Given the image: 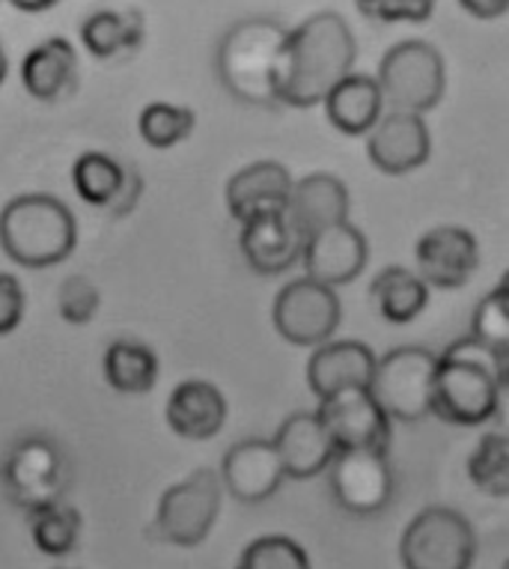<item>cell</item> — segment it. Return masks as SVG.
I'll return each mask as SVG.
<instances>
[{
    "label": "cell",
    "mask_w": 509,
    "mask_h": 569,
    "mask_svg": "<svg viewBox=\"0 0 509 569\" xmlns=\"http://www.w3.org/2000/svg\"><path fill=\"white\" fill-rule=\"evenodd\" d=\"M328 480L333 501L355 516L381 513L397 486L388 453L379 450H337Z\"/></svg>",
    "instance_id": "cell-11"
},
{
    "label": "cell",
    "mask_w": 509,
    "mask_h": 569,
    "mask_svg": "<svg viewBox=\"0 0 509 569\" xmlns=\"http://www.w3.org/2000/svg\"><path fill=\"white\" fill-rule=\"evenodd\" d=\"M223 483L212 468H197L182 483L170 486L156 513V533L170 546L194 549L209 537L221 513Z\"/></svg>",
    "instance_id": "cell-9"
},
{
    "label": "cell",
    "mask_w": 509,
    "mask_h": 569,
    "mask_svg": "<svg viewBox=\"0 0 509 569\" xmlns=\"http://www.w3.org/2000/svg\"><path fill=\"white\" fill-rule=\"evenodd\" d=\"M500 287H507V290H509V269L503 271V278H500Z\"/></svg>",
    "instance_id": "cell-43"
},
{
    "label": "cell",
    "mask_w": 509,
    "mask_h": 569,
    "mask_svg": "<svg viewBox=\"0 0 509 569\" xmlns=\"http://www.w3.org/2000/svg\"><path fill=\"white\" fill-rule=\"evenodd\" d=\"M289 30L275 19L236 21L218 46V78L248 104H278V69Z\"/></svg>",
    "instance_id": "cell-3"
},
{
    "label": "cell",
    "mask_w": 509,
    "mask_h": 569,
    "mask_svg": "<svg viewBox=\"0 0 509 569\" xmlns=\"http://www.w3.org/2000/svg\"><path fill=\"white\" fill-rule=\"evenodd\" d=\"M429 152H432V138H429L423 117L417 113H381V120L367 138V156L376 170L388 177H402V173L423 168Z\"/></svg>",
    "instance_id": "cell-15"
},
{
    "label": "cell",
    "mask_w": 509,
    "mask_h": 569,
    "mask_svg": "<svg viewBox=\"0 0 509 569\" xmlns=\"http://www.w3.org/2000/svg\"><path fill=\"white\" fill-rule=\"evenodd\" d=\"M316 415L325 423L337 450H379V453L390 450V439H393L390 418L376 402L370 388H349L328 400H319Z\"/></svg>",
    "instance_id": "cell-12"
},
{
    "label": "cell",
    "mask_w": 509,
    "mask_h": 569,
    "mask_svg": "<svg viewBox=\"0 0 509 569\" xmlns=\"http://www.w3.org/2000/svg\"><path fill=\"white\" fill-rule=\"evenodd\" d=\"M417 274L436 290H462L480 266L477 236L465 227H436L415 244Z\"/></svg>",
    "instance_id": "cell-13"
},
{
    "label": "cell",
    "mask_w": 509,
    "mask_h": 569,
    "mask_svg": "<svg viewBox=\"0 0 509 569\" xmlns=\"http://www.w3.org/2000/svg\"><path fill=\"white\" fill-rule=\"evenodd\" d=\"M126 182V164L108 152H83L72 168V186L83 203L111 209Z\"/></svg>",
    "instance_id": "cell-28"
},
{
    "label": "cell",
    "mask_w": 509,
    "mask_h": 569,
    "mask_svg": "<svg viewBox=\"0 0 509 569\" xmlns=\"http://www.w3.org/2000/svg\"><path fill=\"white\" fill-rule=\"evenodd\" d=\"M292 177L280 161H253L227 182V209L236 221H250L269 212H287Z\"/></svg>",
    "instance_id": "cell-19"
},
{
    "label": "cell",
    "mask_w": 509,
    "mask_h": 569,
    "mask_svg": "<svg viewBox=\"0 0 509 569\" xmlns=\"http://www.w3.org/2000/svg\"><path fill=\"white\" fill-rule=\"evenodd\" d=\"M438 355L423 346H397L381 355L372 373L370 393L390 420H423L432 415Z\"/></svg>",
    "instance_id": "cell-8"
},
{
    "label": "cell",
    "mask_w": 509,
    "mask_h": 569,
    "mask_svg": "<svg viewBox=\"0 0 509 569\" xmlns=\"http://www.w3.org/2000/svg\"><path fill=\"white\" fill-rule=\"evenodd\" d=\"M503 379H509V352L500 355V382H503Z\"/></svg>",
    "instance_id": "cell-41"
},
{
    "label": "cell",
    "mask_w": 509,
    "mask_h": 569,
    "mask_svg": "<svg viewBox=\"0 0 509 569\" xmlns=\"http://www.w3.org/2000/svg\"><path fill=\"white\" fill-rule=\"evenodd\" d=\"M239 248L244 260L260 274H280L292 269L305 253V236L289 221L287 212H269L241 224Z\"/></svg>",
    "instance_id": "cell-20"
},
{
    "label": "cell",
    "mask_w": 509,
    "mask_h": 569,
    "mask_svg": "<svg viewBox=\"0 0 509 569\" xmlns=\"http://www.w3.org/2000/svg\"><path fill=\"white\" fill-rule=\"evenodd\" d=\"M197 117L191 108H179V104L152 102L147 104L138 117L140 138L147 140L152 150H170L194 131Z\"/></svg>",
    "instance_id": "cell-31"
},
{
    "label": "cell",
    "mask_w": 509,
    "mask_h": 569,
    "mask_svg": "<svg viewBox=\"0 0 509 569\" xmlns=\"http://www.w3.org/2000/svg\"><path fill=\"white\" fill-rule=\"evenodd\" d=\"M468 477L480 492L509 498V432H486L468 457Z\"/></svg>",
    "instance_id": "cell-30"
},
{
    "label": "cell",
    "mask_w": 509,
    "mask_h": 569,
    "mask_svg": "<svg viewBox=\"0 0 509 569\" xmlns=\"http://www.w3.org/2000/svg\"><path fill=\"white\" fill-rule=\"evenodd\" d=\"M236 569H313L301 542L283 533H269L241 551Z\"/></svg>",
    "instance_id": "cell-32"
},
{
    "label": "cell",
    "mask_w": 509,
    "mask_h": 569,
    "mask_svg": "<svg viewBox=\"0 0 509 569\" xmlns=\"http://www.w3.org/2000/svg\"><path fill=\"white\" fill-rule=\"evenodd\" d=\"M78 244V224L69 206L51 194H21L0 212V248L24 269L63 262Z\"/></svg>",
    "instance_id": "cell-4"
},
{
    "label": "cell",
    "mask_w": 509,
    "mask_h": 569,
    "mask_svg": "<svg viewBox=\"0 0 509 569\" xmlns=\"http://www.w3.org/2000/svg\"><path fill=\"white\" fill-rule=\"evenodd\" d=\"M24 290H21V283L16 274H7V271H0V337L12 335L16 328L21 326V319H24Z\"/></svg>",
    "instance_id": "cell-36"
},
{
    "label": "cell",
    "mask_w": 509,
    "mask_h": 569,
    "mask_svg": "<svg viewBox=\"0 0 509 569\" xmlns=\"http://www.w3.org/2000/svg\"><path fill=\"white\" fill-rule=\"evenodd\" d=\"M140 197H143V177H140L138 170L126 164V182H122L120 197L113 200V206L108 209L113 218H126L131 216V209L140 203Z\"/></svg>",
    "instance_id": "cell-37"
},
{
    "label": "cell",
    "mask_w": 509,
    "mask_h": 569,
    "mask_svg": "<svg viewBox=\"0 0 509 569\" xmlns=\"http://www.w3.org/2000/svg\"><path fill=\"white\" fill-rule=\"evenodd\" d=\"M379 358L361 340H328L307 361V382L319 400L349 388H370Z\"/></svg>",
    "instance_id": "cell-17"
},
{
    "label": "cell",
    "mask_w": 509,
    "mask_h": 569,
    "mask_svg": "<svg viewBox=\"0 0 509 569\" xmlns=\"http://www.w3.org/2000/svg\"><path fill=\"white\" fill-rule=\"evenodd\" d=\"M104 379L120 393L152 391L158 382V355L140 340L120 337L104 349Z\"/></svg>",
    "instance_id": "cell-26"
},
{
    "label": "cell",
    "mask_w": 509,
    "mask_h": 569,
    "mask_svg": "<svg viewBox=\"0 0 509 569\" xmlns=\"http://www.w3.org/2000/svg\"><path fill=\"white\" fill-rule=\"evenodd\" d=\"M30 516V533L42 555L60 558L78 546L81 537V513L69 501H54V505L39 507Z\"/></svg>",
    "instance_id": "cell-29"
},
{
    "label": "cell",
    "mask_w": 509,
    "mask_h": 569,
    "mask_svg": "<svg viewBox=\"0 0 509 569\" xmlns=\"http://www.w3.org/2000/svg\"><path fill=\"white\" fill-rule=\"evenodd\" d=\"M500 388V355L471 335L438 355L432 415L456 427H482L495 418Z\"/></svg>",
    "instance_id": "cell-2"
},
{
    "label": "cell",
    "mask_w": 509,
    "mask_h": 569,
    "mask_svg": "<svg viewBox=\"0 0 509 569\" xmlns=\"http://www.w3.org/2000/svg\"><path fill=\"white\" fill-rule=\"evenodd\" d=\"M363 19L379 21V24H420L436 10V0H355Z\"/></svg>",
    "instance_id": "cell-35"
},
{
    "label": "cell",
    "mask_w": 509,
    "mask_h": 569,
    "mask_svg": "<svg viewBox=\"0 0 509 569\" xmlns=\"http://www.w3.org/2000/svg\"><path fill=\"white\" fill-rule=\"evenodd\" d=\"M503 569H509V558H507V560H503Z\"/></svg>",
    "instance_id": "cell-44"
},
{
    "label": "cell",
    "mask_w": 509,
    "mask_h": 569,
    "mask_svg": "<svg viewBox=\"0 0 509 569\" xmlns=\"http://www.w3.org/2000/svg\"><path fill=\"white\" fill-rule=\"evenodd\" d=\"M99 287L87 274H69V278L60 283V292H57V308H60V317L72 326H87L90 319L99 313Z\"/></svg>",
    "instance_id": "cell-34"
},
{
    "label": "cell",
    "mask_w": 509,
    "mask_h": 569,
    "mask_svg": "<svg viewBox=\"0 0 509 569\" xmlns=\"http://www.w3.org/2000/svg\"><path fill=\"white\" fill-rule=\"evenodd\" d=\"M340 317H343V308H340L337 290L310 278L289 280L271 308L278 335L292 346L328 343L340 328Z\"/></svg>",
    "instance_id": "cell-10"
},
{
    "label": "cell",
    "mask_w": 509,
    "mask_h": 569,
    "mask_svg": "<svg viewBox=\"0 0 509 569\" xmlns=\"http://www.w3.org/2000/svg\"><path fill=\"white\" fill-rule=\"evenodd\" d=\"M78 81V54L69 39L51 37L30 48L21 63V84L37 102H60Z\"/></svg>",
    "instance_id": "cell-23"
},
{
    "label": "cell",
    "mask_w": 509,
    "mask_h": 569,
    "mask_svg": "<svg viewBox=\"0 0 509 569\" xmlns=\"http://www.w3.org/2000/svg\"><path fill=\"white\" fill-rule=\"evenodd\" d=\"M167 427L179 439L206 441L214 439L227 423V400L212 382L188 379L179 382L167 400Z\"/></svg>",
    "instance_id": "cell-22"
},
{
    "label": "cell",
    "mask_w": 509,
    "mask_h": 569,
    "mask_svg": "<svg viewBox=\"0 0 509 569\" xmlns=\"http://www.w3.org/2000/svg\"><path fill=\"white\" fill-rule=\"evenodd\" d=\"M287 480L275 441L244 439L227 450L221 466L223 489L241 505H262Z\"/></svg>",
    "instance_id": "cell-16"
},
{
    "label": "cell",
    "mask_w": 509,
    "mask_h": 569,
    "mask_svg": "<svg viewBox=\"0 0 509 569\" xmlns=\"http://www.w3.org/2000/svg\"><path fill=\"white\" fill-rule=\"evenodd\" d=\"M399 558L406 569H471L477 533L453 507H427L408 522Z\"/></svg>",
    "instance_id": "cell-7"
},
{
    "label": "cell",
    "mask_w": 509,
    "mask_h": 569,
    "mask_svg": "<svg viewBox=\"0 0 509 569\" xmlns=\"http://www.w3.org/2000/svg\"><path fill=\"white\" fill-rule=\"evenodd\" d=\"M358 46L343 16L316 12L305 24L289 30L278 69V104L313 108L328 99L333 87L352 76Z\"/></svg>",
    "instance_id": "cell-1"
},
{
    "label": "cell",
    "mask_w": 509,
    "mask_h": 569,
    "mask_svg": "<svg viewBox=\"0 0 509 569\" xmlns=\"http://www.w3.org/2000/svg\"><path fill=\"white\" fill-rule=\"evenodd\" d=\"M379 87L390 111L427 113L432 111L447 90L445 57L423 39H406L381 57Z\"/></svg>",
    "instance_id": "cell-6"
},
{
    "label": "cell",
    "mask_w": 509,
    "mask_h": 569,
    "mask_svg": "<svg viewBox=\"0 0 509 569\" xmlns=\"http://www.w3.org/2000/svg\"><path fill=\"white\" fill-rule=\"evenodd\" d=\"M287 216L307 242L319 230L349 221V188L331 173H310L292 186Z\"/></svg>",
    "instance_id": "cell-21"
},
{
    "label": "cell",
    "mask_w": 509,
    "mask_h": 569,
    "mask_svg": "<svg viewBox=\"0 0 509 569\" xmlns=\"http://www.w3.org/2000/svg\"><path fill=\"white\" fill-rule=\"evenodd\" d=\"M471 337L489 346L498 355L509 352V290L495 287L489 296H482L471 319Z\"/></svg>",
    "instance_id": "cell-33"
},
{
    "label": "cell",
    "mask_w": 509,
    "mask_h": 569,
    "mask_svg": "<svg viewBox=\"0 0 509 569\" xmlns=\"http://www.w3.org/2000/svg\"><path fill=\"white\" fill-rule=\"evenodd\" d=\"M147 24L138 10H99L81 24V42L93 57H113L143 42Z\"/></svg>",
    "instance_id": "cell-27"
},
{
    "label": "cell",
    "mask_w": 509,
    "mask_h": 569,
    "mask_svg": "<svg viewBox=\"0 0 509 569\" xmlns=\"http://www.w3.org/2000/svg\"><path fill=\"white\" fill-rule=\"evenodd\" d=\"M57 569H66V567H57Z\"/></svg>",
    "instance_id": "cell-45"
},
{
    "label": "cell",
    "mask_w": 509,
    "mask_h": 569,
    "mask_svg": "<svg viewBox=\"0 0 509 569\" xmlns=\"http://www.w3.org/2000/svg\"><path fill=\"white\" fill-rule=\"evenodd\" d=\"M495 423L500 427V432H509V379H503L498 388V409H495Z\"/></svg>",
    "instance_id": "cell-39"
},
{
    "label": "cell",
    "mask_w": 509,
    "mask_h": 569,
    "mask_svg": "<svg viewBox=\"0 0 509 569\" xmlns=\"http://www.w3.org/2000/svg\"><path fill=\"white\" fill-rule=\"evenodd\" d=\"M459 3H462L465 12H471L473 19L482 21L500 19L509 12V0H459Z\"/></svg>",
    "instance_id": "cell-38"
},
{
    "label": "cell",
    "mask_w": 509,
    "mask_h": 569,
    "mask_svg": "<svg viewBox=\"0 0 509 569\" xmlns=\"http://www.w3.org/2000/svg\"><path fill=\"white\" fill-rule=\"evenodd\" d=\"M0 483L12 505L33 513L39 507L63 501L66 489L72 483V471L63 448L51 436L30 432L21 436L3 459Z\"/></svg>",
    "instance_id": "cell-5"
},
{
    "label": "cell",
    "mask_w": 509,
    "mask_h": 569,
    "mask_svg": "<svg viewBox=\"0 0 509 569\" xmlns=\"http://www.w3.org/2000/svg\"><path fill=\"white\" fill-rule=\"evenodd\" d=\"M7 69H10V63H7V54H3V48H0V84L7 81Z\"/></svg>",
    "instance_id": "cell-42"
},
{
    "label": "cell",
    "mask_w": 509,
    "mask_h": 569,
    "mask_svg": "<svg viewBox=\"0 0 509 569\" xmlns=\"http://www.w3.org/2000/svg\"><path fill=\"white\" fill-rule=\"evenodd\" d=\"M16 10H24V12H42V10H51L57 0H10Z\"/></svg>",
    "instance_id": "cell-40"
},
{
    "label": "cell",
    "mask_w": 509,
    "mask_h": 569,
    "mask_svg": "<svg viewBox=\"0 0 509 569\" xmlns=\"http://www.w3.org/2000/svg\"><path fill=\"white\" fill-rule=\"evenodd\" d=\"M325 113L337 131L361 138L376 129V122L381 120L385 111V96L376 78L370 76H346L340 84L333 87L328 99H325Z\"/></svg>",
    "instance_id": "cell-24"
},
{
    "label": "cell",
    "mask_w": 509,
    "mask_h": 569,
    "mask_svg": "<svg viewBox=\"0 0 509 569\" xmlns=\"http://www.w3.org/2000/svg\"><path fill=\"white\" fill-rule=\"evenodd\" d=\"M367 260H370V244L361 230L349 221L310 236L305 242V253H301L305 278L325 283L331 290L352 283L367 269Z\"/></svg>",
    "instance_id": "cell-14"
},
{
    "label": "cell",
    "mask_w": 509,
    "mask_h": 569,
    "mask_svg": "<svg viewBox=\"0 0 509 569\" xmlns=\"http://www.w3.org/2000/svg\"><path fill=\"white\" fill-rule=\"evenodd\" d=\"M275 448L283 462V471L292 480H310L328 471L337 457V445L325 430L316 411H296L280 423L278 436H275Z\"/></svg>",
    "instance_id": "cell-18"
},
{
    "label": "cell",
    "mask_w": 509,
    "mask_h": 569,
    "mask_svg": "<svg viewBox=\"0 0 509 569\" xmlns=\"http://www.w3.org/2000/svg\"><path fill=\"white\" fill-rule=\"evenodd\" d=\"M370 301L385 322L406 326L427 310L429 287L417 271L406 266H388L370 283Z\"/></svg>",
    "instance_id": "cell-25"
}]
</instances>
